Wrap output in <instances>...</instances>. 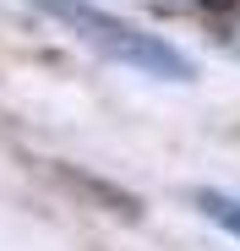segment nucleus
<instances>
[{
  "label": "nucleus",
  "mask_w": 240,
  "mask_h": 251,
  "mask_svg": "<svg viewBox=\"0 0 240 251\" xmlns=\"http://www.w3.org/2000/svg\"><path fill=\"white\" fill-rule=\"evenodd\" d=\"M27 6L44 11V17H55L66 33L82 38L88 50L131 66L142 76H158V82H191L196 76V66H191V55L180 44H169L164 33H147V27H137L126 17H115L104 6H93V0H27Z\"/></svg>",
  "instance_id": "1"
},
{
  "label": "nucleus",
  "mask_w": 240,
  "mask_h": 251,
  "mask_svg": "<svg viewBox=\"0 0 240 251\" xmlns=\"http://www.w3.org/2000/svg\"><path fill=\"white\" fill-rule=\"evenodd\" d=\"M191 202H196V213H202V219H213L224 235L240 240V197H229V191H218V186H196Z\"/></svg>",
  "instance_id": "2"
}]
</instances>
